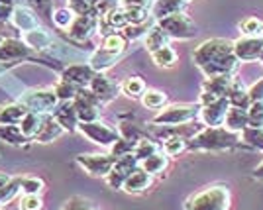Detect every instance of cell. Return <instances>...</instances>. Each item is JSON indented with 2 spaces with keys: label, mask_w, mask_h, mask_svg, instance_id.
Here are the masks:
<instances>
[{
  "label": "cell",
  "mask_w": 263,
  "mask_h": 210,
  "mask_svg": "<svg viewBox=\"0 0 263 210\" xmlns=\"http://www.w3.org/2000/svg\"><path fill=\"white\" fill-rule=\"evenodd\" d=\"M248 118H250V126H253V128H263V100H257V102L250 104Z\"/></svg>",
  "instance_id": "cell-43"
},
{
  "label": "cell",
  "mask_w": 263,
  "mask_h": 210,
  "mask_svg": "<svg viewBox=\"0 0 263 210\" xmlns=\"http://www.w3.org/2000/svg\"><path fill=\"white\" fill-rule=\"evenodd\" d=\"M248 126H250L248 110H246V108H238V106H230V110L226 114V120H224V128L240 133L241 130L248 128Z\"/></svg>",
  "instance_id": "cell-21"
},
{
  "label": "cell",
  "mask_w": 263,
  "mask_h": 210,
  "mask_svg": "<svg viewBox=\"0 0 263 210\" xmlns=\"http://www.w3.org/2000/svg\"><path fill=\"white\" fill-rule=\"evenodd\" d=\"M163 45H169V35L159 26H155V28H152L149 32L145 33V47H147L149 53L159 49V47H163Z\"/></svg>",
  "instance_id": "cell-29"
},
{
  "label": "cell",
  "mask_w": 263,
  "mask_h": 210,
  "mask_svg": "<svg viewBox=\"0 0 263 210\" xmlns=\"http://www.w3.org/2000/svg\"><path fill=\"white\" fill-rule=\"evenodd\" d=\"M118 157H114L112 154H81L77 155V163L88 175L92 177H106L112 167L116 163Z\"/></svg>",
  "instance_id": "cell-6"
},
{
  "label": "cell",
  "mask_w": 263,
  "mask_h": 210,
  "mask_svg": "<svg viewBox=\"0 0 263 210\" xmlns=\"http://www.w3.org/2000/svg\"><path fill=\"white\" fill-rule=\"evenodd\" d=\"M63 210H97L88 200L81 199V197H73V199H69L65 202V206Z\"/></svg>",
  "instance_id": "cell-47"
},
{
  "label": "cell",
  "mask_w": 263,
  "mask_h": 210,
  "mask_svg": "<svg viewBox=\"0 0 263 210\" xmlns=\"http://www.w3.org/2000/svg\"><path fill=\"white\" fill-rule=\"evenodd\" d=\"M185 210H230V190L224 185L202 188L186 200Z\"/></svg>",
  "instance_id": "cell-3"
},
{
  "label": "cell",
  "mask_w": 263,
  "mask_h": 210,
  "mask_svg": "<svg viewBox=\"0 0 263 210\" xmlns=\"http://www.w3.org/2000/svg\"><path fill=\"white\" fill-rule=\"evenodd\" d=\"M186 0H155L154 8H152V16L155 20H161L167 18L171 14H177L185 8Z\"/></svg>",
  "instance_id": "cell-22"
},
{
  "label": "cell",
  "mask_w": 263,
  "mask_h": 210,
  "mask_svg": "<svg viewBox=\"0 0 263 210\" xmlns=\"http://www.w3.org/2000/svg\"><path fill=\"white\" fill-rule=\"evenodd\" d=\"M145 30H147L145 22L136 24V26H128V28H124V33H122V35H124L126 40H138V37H142L143 33H147Z\"/></svg>",
  "instance_id": "cell-48"
},
{
  "label": "cell",
  "mask_w": 263,
  "mask_h": 210,
  "mask_svg": "<svg viewBox=\"0 0 263 210\" xmlns=\"http://www.w3.org/2000/svg\"><path fill=\"white\" fill-rule=\"evenodd\" d=\"M241 136L238 132H232L228 128H206L197 136H193L186 142V149L191 151H218V149H232L240 145Z\"/></svg>",
  "instance_id": "cell-2"
},
{
  "label": "cell",
  "mask_w": 263,
  "mask_h": 210,
  "mask_svg": "<svg viewBox=\"0 0 263 210\" xmlns=\"http://www.w3.org/2000/svg\"><path fill=\"white\" fill-rule=\"evenodd\" d=\"M44 190V181L37 177H22L24 195H40Z\"/></svg>",
  "instance_id": "cell-45"
},
{
  "label": "cell",
  "mask_w": 263,
  "mask_h": 210,
  "mask_svg": "<svg viewBox=\"0 0 263 210\" xmlns=\"http://www.w3.org/2000/svg\"><path fill=\"white\" fill-rule=\"evenodd\" d=\"M193 61L206 77L232 75L238 65V57L234 55V42L224 37H214L200 44L193 53Z\"/></svg>",
  "instance_id": "cell-1"
},
{
  "label": "cell",
  "mask_w": 263,
  "mask_h": 210,
  "mask_svg": "<svg viewBox=\"0 0 263 210\" xmlns=\"http://www.w3.org/2000/svg\"><path fill=\"white\" fill-rule=\"evenodd\" d=\"M2 40H4V37H2V35H0V42H2Z\"/></svg>",
  "instance_id": "cell-58"
},
{
  "label": "cell",
  "mask_w": 263,
  "mask_h": 210,
  "mask_svg": "<svg viewBox=\"0 0 263 210\" xmlns=\"http://www.w3.org/2000/svg\"><path fill=\"white\" fill-rule=\"evenodd\" d=\"M116 59H118V53L106 51V49L102 47L99 51H95V55L90 57V67H92L95 71H104V69H108V67L114 65Z\"/></svg>",
  "instance_id": "cell-31"
},
{
  "label": "cell",
  "mask_w": 263,
  "mask_h": 210,
  "mask_svg": "<svg viewBox=\"0 0 263 210\" xmlns=\"http://www.w3.org/2000/svg\"><path fill=\"white\" fill-rule=\"evenodd\" d=\"M149 185H152V175H149L147 171H143L142 167H138L130 177L126 179L124 190H126V193H142V190H145Z\"/></svg>",
  "instance_id": "cell-23"
},
{
  "label": "cell",
  "mask_w": 263,
  "mask_h": 210,
  "mask_svg": "<svg viewBox=\"0 0 263 210\" xmlns=\"http://www.w3.org/2000/svg\"><path fill=\"white\" fill-rule=\"evenodd\" d=\"M230 100L228 97H222V99L210 102L206 106H200V114L198 118L204 122L210 128H218V126H224V120H226V114L230 110Z\"/></svg>",
  "instance_id": "cell-10"
},
{
  "label": "cell",
  "mask_w": 263,
  "mask_h": 210,
  "mask_svg": "<svg viewBox=\"0 0 263 210\" xmlns=\"http://www.w3.org/2000/svg\"><path fill=\"white\" fill-rule=\"evenodd\" d=\"M53 90H55V94H57V99L63 100V102H69V100H73L75 97H77L81 87L73 85V83H69V81H65V79H61V81L55 85Z\"/></svg>",
  "instance_id": "cell-36"
},
{
  "label": "cell",
  "mask_w": 263,
  "mask_h": 210,
  "mask_svg": "<svg viewBox=\"0 0 263 210\" xmlns=\"http://www.w3.org/2000/svg\"><path fill=\"white\" fill-rule=\"evenodd\" d=\"M165 102H167V94L161 90H145L142 97V104L149 110H159L163 108Z\"/></svg>",
  "instance_id": "cell-35"
},
{
  "label": "cell",
  "mask_w": 263,
  "mask_h": 210,
  "mask_svg": "<svg viewBox=\"0 0 263 210\" xmlns=\"http://www.w3.org/2000/svg\"><path fill=\"white\" fill-rule=\"evenodd\" d=\"M263 51V37L255 35H246L234 42V55L238 57V61H253L259 59Z\"/></svg>",
  "instance_id": "cell-13"
},
{
  "label": "cell",
  "mask_w": 263,
  "mask_h": 210,
  "mask_svg": "<svg viewBox=\"0 0 263 210\" xmlns=\"http://www.w3.org/2000/svg\"><path fill=\"white\" fill-rule=\"evenodd\" d=\"M157 26H159L169 37H175V40H191V37H195V33H197L195 22H193L186 14H183V12H177V14H171V16H167V18L157 20Z\"/></svg>",
  "instance_id": "cell-5"
},
{
  "label": "cell",
  "mask_w": 263,
  "mask_h": 210,
  "mask_svg": "<svg viewBox=\"0 0 263 210\" xmlns=\"http://www.w3.org/2000/svg\"><path fill=\"white\" fill-rule=\"evenodd\" d=\"M14 0H0V22H6L8 18H12L14 12Z\"/></svg>",
  "instance_id": "cell-51"
},
{
  "label": "cell",
  "mask_w": 263,
  "mask_h": 210,
  "mask_svg": "<svg viewBox=\"0 0 263 210\" xmlns=\"http://www.w3.org/2000/svg\"><path fill=\"white\" fill-rule=\"evenodd\" d=\"M200 114L198 104H171L165 110H161L154 118V124L159 126H181L193 122Z\"/></svg>",
  "instance_id": "cell-4"
},
{
  "label": "cell",
  "mask_w": 263,
  "mask_h": 210,
  "mask_svg": "<svg viewBox=\"0 0 263 210\" xmlns=\"http://www.w3.org/2000/svg\"><path fill=\"white\" fill-rule=\"evenodd\" d=\"M20 208L22 210H44V200L40 199V195H24L20 200Z\"/></svg>",
  "instance_id": "cell-46"
},
{
  "label": "cell",
  "mask_w": 263,
  "mask_h": 210,
  "mask_svg": "<svg viewBox=\"0 0 263 210\" xmlns=\"http://www.w3.org/2000/svg\"><path fill=\"white\" fill-rule=\"evenodd\" d=\"M118 133H120V138L128 140V142H132V144L140 142V140L143 138V132L138 128V126H134V124H120Z\"/></svg>",
  "instance_id": "cell-44"
},
{
  "label": "cell",
  "mask_w": 263,
  "mask_h": 210,
  "mask_svg": "<svg viewBox=\"0 0 263 210\" xmlns=\"http://www.w3.org/2000/svg\"><path fill=\"white\" fill-rule=\"evenodd\" d=\"M20 190H22V179L20 177L10 179L4 187L0 188V204H8Z\"/></svg>",
  "instance_id": "cell-38"
},
{
  "label": "cell",
  "mask_w": 263,
  "mask_h": 210,
  "mask_svg": "<svg viewBox=\"0 0 263 210\" xmlns=\"http://www.w3.org/2000/svg\"><path fill=\"white\" fill-rule=\"evenodd\" d=\"M138 163H140V161L134 157V154L118 157V159H116V163H114V167H112V171L106 175V183H108V187L110 188L124 187L126 179L130 177L132 173L138 169Z\"/></svg>",
  "instance_id": "cell-9"
},
{
  "label": "cell",
  "mask_w": 263,
  "mask_h": 210,
  "mask_svg": "<svg viewBox=\"0 0 263 210\" xmlns=\"http://www.w3.org/2000/svg\"><path fill=\"white\" fill-rule=\"evenodd\" d=\"M232 81H234V79H232L230 75L209 77L206 81H204L202 90H204V92H209V94H212L214 99H222V97H228L230 87H232Z\"/></svg>",
  "instance_id": "cell-18"
},
{
  "label": "cell",
  "mask_w": 263,
  "mask_h": 210,
  "mask_svg": "<svg viewBox=\"0 0 263 210\" xmlns=\"http://www.w3.org/2000/svg\"><path fill=\"white\" fill-rule=\"evenodd\" d=\"M100 28V20L92 14H85V16H75L73 24L67 28L69 30V35L77 42H85V40H90L97 30Z\"/></svg>",
  "instance_id": "cell-11"
},
{
  "label": "cell",
  "mask_w": 263,
  "mask_h": 210,
  "mask_svg": "<svg viewBox=\"0 0 263 210\" xmlns=\"http://www.w3.org/2000/svg\"><path fill=\"white\" fill-rule=\"evenodd\" d=\"M248 94H250V100H252V102L263 100V79H259V81L253 85L252 89L248 90Z\"/></svg>",
  "instance_id": "cell-53"
},
{
  "label": "cell",
  "mask_w": 263,
  "mask_h": 210,
  "mask_svg": "<svg viewBox=\"0 0 263 210\" xmlns=\"http://www.w3.org/2000/svg\"><path fill=\"white\" fill-rule=\"evenodd\" d=\"M240 28L246 35H255V33L261 30V22H259L257 18H248V20H243V22H241Z\"/></svg>",
  "instance_id": "cell-50"
},
{
  "label": "cell",
  "mask_w": 263,
  "mask_h": 210,
  "mask_svg": "<svg viewBox=\"0 0 263 210\" xmlns=\"http://www.w3.org/2000/svg\"><path fill=\"white\" fill-rule=\"evenodd\" d=\"M8 181H10V179H8V175H4V173H0V188L4 187V185H6Z\"/></svg>",
  "instance_id": "cell-55"
},
{
  "label": "cell",
  "mask_w": 263,
  "mask_h": 210,
  "mask_svg": "<svg viewBox=\"0 0 263 210\" xmlns=\"http://www.w3.org/2000/svg\"><path fill=\"white\" fill-rule=\"evenodd\" d=\"M26 114H28V108L24 104H2L0 106V124L2 126H20Z\"/></svg>",
  "instance_id": "cell-19"
},
{
  "label": "cell",
  "mask_w": 263,
  "mask_h": 210,
  "mask_svg": "<svg viewBox=\"0 0 263 210\" xmlns=\"http://www.w3.org/2000/svg\"><path fill=\"white\" fill-rule=\"evenodd\" d=\"M53 118L63 126L65 132H75V130H79V124H81V122H79L77 110H75V106H73V100L63 102L61 106H57L53 112Z\"/></svg>",
  "instance_id": "cell-15"
},
{
  "label": "cell",
  "mask_w": 263,
  "mask_h": 210,
  "mask_svg": "<svg viewBox=\"0 0 263 210\" xmlns=\"http://www.w3.org/2000/svg\"><path fill=\"white\" fill-rule=\"evenodd\" d=\"M28 4L35 8L37 14H42V16H51V4H53V0H28Z\"/></svg>",
  "instance_id": "cell-49"
},
{
  "label": "cell",
  "mask_w": 263,
  "mask_h": 210,
  "mask_svg": "<svg viewBox=\"0 0 263 210\" xmlns=\"http://www.w3.org/2000/svg\"><path fill=\"white\" fill-rule=\"evenodd\" d=\"M120 4L124 8H142V10H147L152 6V0H120Z\"/></svg>",
  "instance_id": "cell-52"
},
{
  "label": "cell",
  "mask_w": 263,
  "mask_h": 210,
  "mask_svg": "<svg viewBox=\"0 0 263 210\" xmlns=\"http://www.w3.org/2000/svg\"><path fill=\"white\" fill-rule=\"evenodd\" d=\"M228 100H230L232 106H238V108H250V104H252V100H250V94H248V90L243 89V85H241L240 81H232V87H230V92H228Z\"/></svg>",
  "instance_id": "cell-25"
},
{
  "label": "cell",
  "mask_w": 263,
  "mask_h": 210,
  "mask_svg": "<svg viewBox=\"0 0 263 210\" xmlns=\"http://www.w3.org/2000/svg\"><path fill=\"white\" fill-rule=\"evenodd\" d=\"M79 132L83 133L85 138H88L90 142L99 145H104V147H112V144L120 138V133L116 132L114 128H110L102 122L95 120V122H81L79 124Z\"/></svg>",
  "instance_id": "cell-7"
},
{
  "label": "cell",
  "mask_w": 263,
  "mask_h": 210,
  "mask_svg": "<svg viewBox=\"0 0 263 210\" xmlns=\"http://www.w3.org/2000/svg\"><path fill=\"white\" fill-rule=\"evenodd\" d=\"M0 140L2 142H8L12 145H20L24 144L28 138L22 133L20 126H2L0 124Z\"/></svg>",
  "instance_id": "cell-34"
},
{
  "label": "cell",
  "mask_w": 263,
  "mask_h": 210,
  "mask_svg": "<svg viewBox=\"0 0 263 210\" xmlns=\"http://www.w3.org/2000/svg\"><path fill=\"white\" fill-rule=\"evenodd\" d=\"M259 59H261V61H263V51H261V57H259Z\"/></svg>",
  "instance_id": "cell-57"
},
{
  "label": "cell",
  "mask_w": 263,
  "mask_h": 210,
  "mask_svg": "<svg viewBox=\"0 0 263 210\" xmlns=\"http://www.w3.org/2000/svg\"><path fill=\"white\" fill-rule=\"evenodd\" d=\"M102 100L92 92L90 89H81L79 94L73 99V106L77 110L79 122H95L99 120V108Z\"/></svg>",
  "instance_id": "cell-8"
},
{
  "label": "cell",
  "mask_w": 263,
  "mask_h": 210,
  "mask_svg": "<svg viewBox=\"0 0 263 210\" xmlns=\"http://www.w3.org/2000/svg\"><path fill=\"white\" fill-rule=\"evenodd\" d=\"M30 53L24 40H2L0 42V61H16Z\"/></svg>",
  "instance_id": "cell-17"
},
{
  "label": "cell",
  "mask_w": 263,
  "mask_h": 210,
  "mask_svg": "<svg viewBox=\"0 0 263 210\" xmlns=\"http://www.w3.org/2000/svg\"><path fill=\"white\" fill-rule=\"evenodd\" d=\"M159 151V145L155 144V142H152V140H145V138H142L140 142H136V145H134V149H132V154H134V157L142 163L143 159H147L149 155H154Z\"/></svg>",
  "instance_id": "cell-32"
},
{
  "label": "cell",
  "mask_w": 263,
  "mask_h": 210,
  "mask_svg": "<svg viewBox=\"0 0 263 210\" xmlns=\"http://www.w3.org/2000/svg\"><path fill=\"white\" fill-rule=\"evenodd\" d=\"M186 138H183V136H173V138H167V140H163V154L167 155V157H175V155H179L181 151H185L186 149Z\"/></svg>",
  "instance_id": "cell-37"
},
{
  "label": "cell",
  "mask_w": 263,
  "mask_h": 210,
  "mask_svg": "<svg viewBox=\"0 0 263 210\" xmlns=\"http://www.w3.org/2000/svg\"><path fill=\"white\" fill-rule=\"evenodd\" d=\"M42 124H44V118L37 114V112H32L28 110V114L22 118V122H20V130H22V133L30 140V138H35L37 136V132L42 130Z\"/></svg>",
  "instance_id": "cell-26"
},
{
  "label": "cell",
  "mask_w": 263,
  "mask_h": 210,
  "mask_svg": "<svg viewBox=\"0 0 263 210\" xmlns=\"http://www.w3.org/2000/svg\"><path fill=\"white\" fill-rule=\"evenodd\" d=\"M57 94H55V90H33L30 94H26V99H24V106L28 108V110L32 112H37V114H42V112H49L53 110L55 106H57Z\"/></svg>",
  "instance_id": "cell-12"
},
{
  "label": "cell",
  "mask_w": 263,
  "mask_h": 210,
  "mask_svg": "<svg viewBox=\"0 0 263 210\" xmlns=\"http://www.w3.org/2000/svg\"><path fill=\"white\" fill-rule=\"evenodd\" d=\"M152 59L157 67H173L177 63V51L171 45H163L152 51Z\"/></svg>",
  "instance_id": "cell-30"
},
{
  "label": "cell",
  "mask_w": 263,
  "mask_h": 210,
  "mask_svg": "<svg viewBox=\"0 0 263 210\" xmlns=\"http://www.w3.org/2000/svg\"><path fill=\"white\" fill-rule=\"evenodd\" d=\"M102 47L106 49V51H112V53H118L120 55L122 51L126 49V37L122 35V33H108L106 37H104V44Z\"/></svg>",
  "instance_id": "cell-40"
},
{
  "label": "cell",
  "mask_w": 263,
  "mask_h": 210,
  "mask_svg": "<svg viewBox=\"0 0 263 210\" xmlns=\"http://www.w3.org/2000/svg\"><path fill=\"white\" fill-rule=\"evenodd\" d=\"M167 165H169V159H167V155L165 154H154L149 155L147 159H143L142 161V169L143 171H147L152 177L154 175H161L165 169H167Z\"/></svg>",
  "instance_id": "cell-27"
},
{
  "label": "cell",
  "mask_w": 263,
  "mask_h": 210,
  "mask_svg": "<svg viewBox=\"0 0 263 210\" xmlns=\"http://www.w3.org/2000/svg\"><path fill=\"white\" fill-rule=\"evenodd\" d=\"M120 89L126 97H130V99H138V97H143V92L147 90V87H145V83H143L140 77H130L122 83Z\"/></svg>",
  "instance_id": "cell-33"
},
{
  "label": "cell",
  "mask_w": 263,
  "mask_h": 210,
  "mask_svg": "<svg viewBox=\"0 0 263 210\" xmlns=\"http://www.w3.org/2000/svg\"><path fill=\"white\" fill-rule=\"evenodd\" d=\"M24 42L28 47H33V49H45L51 45V37L49 33L44 32V30H32V32H26L24 33Z\"/></svg>",
  "instance_id": "cell-28"
},
{
  "label": "cell",
  "mask_w": 263,
  "mask_h": 210,
  "mask_svg": "<svg viewBox=\"0 0 263 210\" xmlns=\"http://www.w3.org/2000/svg\"><path fill=\"white\" fill-rule=\"evenodd\" d=\"M241 140L248 142L250 145L257 147V149H263V128H253V126H248L240 132Z\"/></svg>",
  "instance_id": "cell-39"
},
{
  "label": "cell",
  "mask_w": 263,
  "mask_h": 210,
  "mask_svg": "<svg viewBox=\"0 0 263 210\" xmlns=\"http://www.w3.org/2000/svg\"><path fill=\"white\" fill-rule=\"evenodd\" d=\"M51 20L57 28H61V30H67L73 20H75V12L71 10V8H59V10H55V14H51Z\"/></svg>",
  "instance_id": "cell-41"
},
{
  "label": "cell",
  "mask_w": 263,
  "mask_h": 210,
  "mask_svg": "<svg viewBox=\"0 0 263 210\" xmlns=\"http://www.w3.org/2000/svg\"><path fill=\"white\" fill-rule=\"evenodd\" d=\"M259 32H261V33H263V22H261V30H259Z\"/></svg>",
  "instance_id": "cell-56"
},
{
  "label": "cell",
  "mask_w": 263,
  "mask_h": 210,
  "mask_svg": "<svg viewBox=\"0 0 263 210\" xmlns=\"http://www.w3.org/2000/svg\"><path fill=\"white\" fill-rule=\"evenodd\" d=\"M63 132H65V130H63V126L55 120L53 116H49V118H44L42 130L37 132L35 140H37V142H42V144H49V142L57 140Z\"/></svg>",
  "instance_id": "cell-24"
},
{
  "label": "cell",
  "mask_w": 263,
  "mask_h": 210,
  "mask_svg": "<svg viewBox=\"0 0 263 210\" xmlns=\"http://www.w3.org/2000/svg\"><path fill=\"white\" fill-rule=\"evenodd\" d=\"M114 8H118V0H92V16H97L99 20Z\"/></svg>",
  "instance_id": "cell-42"
},
{
  "label": "cell",
  "mask_w": 263,
  "mask_h": 210,
  "mask_svg": "<svg viewBox=\"0 0 263 210\" xmlns=\"http://www.w3.org/2000/svg\"><path fill=\"white\" fill-rule=\"evenodd\" d=\"M253 175L255 179H263V163L259 167H255V171H253Z\"/></svg>",
  "instance_id": "cell-54"
},
{
  "label": "cell",
  "mask_w": 263,
  "mask_h": 210,
  "mask_svg": "<svg viewBox=\"0 0 263 210\" xmlns=\"http://www.w3.org/2000/svg\"><path fill=\"white\" fill-rule=\"evenodd\" d=\"M88 89L92 90L102 102H108V100H112L114 97H116L118 85H114V83H112L106 75H102V71H100V73H95V77H92V81H90Z\"/></svg>",
  "instance_id": "cell-14"
},
{
  "label": "cell",
  "mask_w": 263,
  "mask_h": 210,
  "mask_svg": "<svg viewBox=\"0 0 263 210\" xmlns=\"http://www.w3.org/2000/svg\"><path fill=\"white\" fill-rule=\"evenodd\" d=\"M95 73H97V71L90 65H71L69 69L63 71V77L61 79H65L69 83H73V85H77L81 89H85V87L90 85Z\"/></svg>",
  "instance_id": "cell-16"
},
{
  "label": "cell",
  "mask_w": 263,
  "mask_h": 210,
  "mask_svg": "<svg viewBox=\"0 0 263 210\" xmlns=\"http://www.w3.org/2000/svg\"><path fill=\"white\" fill-rule=\"evenodd\" d=\"M12 22L16 24V28H20L22 32H32L40 26V20L33 16V12L30 8H22V6H16L12 12Z\"/></svg>",
  "instance_id": "cell-20"
}]
</instances>
